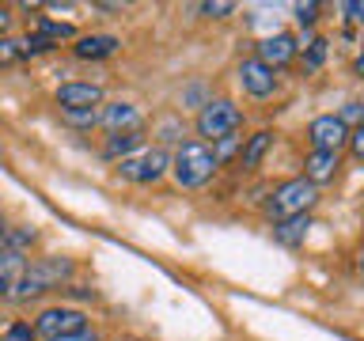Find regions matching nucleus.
I'll list each match as a JSON object with an SVG mask.
<instances>
[{
    "label": "nucleus",
    "instance_id": "b1692460",
    "mask_svg": "<svg viewBox=\"0 0 364 341\" xmlns=\"http://www.w3.org/2000/svg\"><path fill=\"white\" fill-rule=\"evenodd\" d=\"M4 341H34V330H31L27 323H11V326L4 330Z\"/></svg>",
    "mask_w": 364,
    "mask_h": 341
},
{
    "label": "nucleus",
    "instance_id": "7c9ffc66",
    "mask_svg": "<svg viewBox=\"0 0 364 341\" xmlns=\"http://www.w3.org/2000/svg\"><path fill=\"white\" fill-rule=\"evenodd\" d=\"M4 232H8V224H4V216H0V239H4Z\"/></svg>",
    "mask_w": 364,
    "mask_h": 341
},
{
    "label": "nucleus",
    "instance_id": "4be33fe9",
    "mask_svg": "<svg viewBox=\"0 0 364 341\" xmlns=\"http://www.w3.org/2000/svg\"><path fill=\"white\" fill-rule=\"evenodd\" d=\"M68 125H95L99 121V110H61Z\"/></svg>",
    "mask_w": 364,
    "mask_h": 341
},
{
    "label": "nucleus",
    "instance_id": "aec40b11",
    "mask_svg": "<svg viewBox=\"0 0 364 341\" xmlns=\"http://www.w3.org/2000/svg\"><path fill=\"white\" fill-rule=\"evenodd\" d=\"M364 118V102H346V110L338 114V121L346 125V129H353V125H360Z\"/></svg>",
    "mask_w": 364,
    "mask_h": 341
},
{
    "label": "nucleus",
    "instance_id": "412c9836",
    "mask_svg": "<svg viewBox=\"0 0 364 341\" xmlns=\"http://www.w3.org/2000/svg\"><path fill=\"white\" fill-rule=\"evenodd\" d=\"M16 61H23L19 42L16 38H0V65H16Z\"/></svg>",
    "mask_w": 364,
    "mask_h": 341
},
{
    "label": "nucleus",
    "instance_id": "6ab92c4d",
    "mask_svg": "<svg viewBox=\"0 0 364 341\" xmlns=\"http://www.w3.org/2000/svg\"><path fill=\"white\" fill-rule=\"evenodd\" d=\"M326 38H311L307 42V53H304V61H307V68H323V61H326Z\"/></svg>",
    "mask_w": 364,
    "mask_h": 341
},
{
    "label": "nucleus",
    "instance_id": "1a4fd4ad",
    "mask_svg": "<svg viewBox=\"0 0 364 341\" xmlns=\"http://www.w3.org/2000/svg\"><path fill=\"white\" fill-rule=\"evenodd\" d=\"M102 102L99 84H61L57 87V107L61 110H95Z\"/></svg>",
    "mask_w": 364,
    "mask_h": 341
},
{
    "label": "nucleus",
    "instance_id": "4468645a",
    "mask_svg": "<svg viewBox=\"0 0 364 341\" xmlns=\"http://www.w3.org/2000/svg\"><path fill=\"white\" fill-rule=\"evenodd\" d=\"M307 227H311V216L300 212V216H284V220L273 224V239H277L281 247H300L307 239Z\"/></svg>",
    "mask_w": 364,
    "mask_h": 341
},
{
    "label": "nucleus",
    "instance_id": "0eeeda50",
    "mask_svg": "<svg viewBox=\"0 0 364 341\" xmlns=\"http://www.w3.org/2000/svg\"><path fill=\"white\" fill-rule=\"evenodd\" d=\"M118 170L133 182H159L171 170V156H167V148H148V152L136 156V159H122Z\"/></svg>",
    "mask_w": 364,
    "mask_h": 341
},
{
    "label": "nucleus",
    "instance_id": "cd10ccee",
    "mask_svg": "<svg viewBox=\"0 0 364 341\" xmlns=\"http://www.w3.org/2000/svg\"><path fill=\"white\" fill-rule=\"evenodd\" d=\"M61 341H99V334L91 326H84V330H76V334H68V337H61Z\"/></svg>",
    "mask_w": 364,
    "mask_h": 341
},
{
    "label": "nucleus",
    "instance_id": "20e7f679",
    "mask_svg": "<svg viewBox=\"0 0 364 341\" xmlns=\"http://www.w3.org/2000/svg\"><path fill=\"white\" fill-rule=\"evenodd\" d=\"M315 201H318V190L311 186V182H307V178H289V182H281V186L273 190L266 212L277 216V220H284V216H300V212H307Z\"/></svg>",
    "mask_w": 364,
    "mask_h": 341
},
{
    "label": "nucleus",
    "instance_id": "9d476101",
    "mask_svg": "<svg viewBox=\"0 0 364 341\" xmlns=\"http://www.w3.org/2000/svg\"><path fill=\"white\" fill-rule=\"evenodd\" d=\"M296 50H300V45H296V38L281 31V34H269V38H262V42H258V61H262V65H269L273 72H277L281 65H289L292 57H296Z\"/></svg>",
    "mask_w": 364,
    "mask_h": 341
},
{
    "label": "nucleus",
    "instance_id": "a211bd4d",
    "mask_svg": "<svg viewBox=\"0 0 364 341\" xmlns=\"http://www.w3.org/2000/svg\"><path fill=\"white\" fill-rule=\"evenodd\" d=\"M136 144H141V129L110 133V141H107V156H110V159H118V156H125V152H133Z\"/></svg>",
    "mask_w": 364,
    "mask_h": 341
},
{
    "label": "nucleus",
    "instance_id": "ddd939ff",
    "mask_svg": "<svg viewBox=\"0 0 364 341\" xmlns=\"http://www.w3.org/2000/svg\"><path fill=\"white\" fill-rule=\"evenodd\" d=\"M102 125H107L110 133H129V129H141V110H136L133 102H110V107L102 110Z\"/></svg>",
    "mask_w": 364,
    "mask_h": 341
},
{
    "label": "nucleus",
    "instance_id": "dca6fc26",
    "mask_svg": "<svg viewBox=\"0 0 364 341\" xmlns=\"http://www.w3.org/2000/svg\"><path fill=\"white\" fill-rule=\"evenodd\" d=\"M23 254H16V250H0V292H11V284H16V277L23 273Z\"/></svg>",
    "mask_w": 364,
    "mask_h": 341
},
{
    "label": "nucleus",
    "instance_id": "c756f323",
    "mask_svg": "<svg viewBox=\"0 0 364 341\" xmlns=\"http://www.w3.org/2000/svg\"><path fill=\"white\" fill-rule=\"evenodd\" d=\"M8 31H11V11L0 8V38H8Z\"/></svg>",
    "mask_w": 364,
    "mask_h": 341
},
{
    "label": "nucleus",
    "instance_id": "9b49d317",
    "mask_svg": "<svg viewBox=\"0 0 364 341\" xmlns=\"http://www.w3.org/2000/svg\"><path fill=\"white\" fill-rule=\"evenodd\" d=\"M122 50V38L118 34H87V38H80L73 45V53L80 61H102V57H114Z\"/></svg>",
    "mask_w": 364,
    "mask_h": 341
},
{
    "label": "nucleus",
    "instance_id": "a878e982",
    "mask_svg": "<svg viewBox=\"0 0 364 341\" xmlns=\"http://www.w3.org/2000/svg\"><path fill=\"white\" fill-rule=\"evenodd\" d=\"M201 11L209 19H224V16H232L235 11V4H228V0H216V4H201Z\"/></svg>",
    "mask_w": 364,
    "mask_h": 341
},
{
    "label": "nucleus",
    "instance_id": "39448f33",
    "mask_svg": "<svg viewBox=\"0 0 364 341\" xmlns=\"http://www.w3.org/2000/svg\"><path fill=\"white\" fill-rule=\"evenodd\" d=\"M87 326V315L76 311V307H46V311L34 318V337H46V341H61L68 334Z\"/></svg>",
    "mask_w": 364,
    "mask_h": 341
},
{
    "label": "nucleus",
    "instance_id": "f8f14e48",
    "mask_svg": "<svg viewBox=\"0 0 364 341\" xmlns=\"http://www.w3.org/2000/svg\"><path fill=\"white\" fill-rule=\"evenodd\" d=\"M338 167H341L338 152H311V156L304 159V175H300V178H307V182L318 190L323 182H330V178L338 175Z\"/></svg>",
    "mask_w": 364,
    "mask_h": 341
},
{
    "label": "nucleus",
    "instance_id": "f03ea898",
    "mask_svg": "<svg viewBox=\"0 0 364 341\" xmlns=\"http://www.w3.org/2000/svg\"><path fill=\"white\" fill-rule=\"evenodd\" d=\"M73 277V261L68 258H38L31 261V266H23V273L16 277V284H11V296L16 300H31V296H42L57 288L61 281Z\"/></svg>",
    "mask_w": 364,
    "mask_h": 341
},
{
    "label": "nucleus",
    "instance_id": "2eb2a0df",
    "mask_svg": "<svg viewBox=\"0 0 364 341\" xmlns=\"http://www.w3.org/2000/svg\"><path fill=\"white\" fill-rule=\"evenodd\" d=\"M273 148V133L269 129H258L255 136H247L243 152H239V159H243V167H258L262 159H266V152Z\"/></svg>",
    "mask_w": 364,
    "mask_h": 341
},
{
    "label": "nucleus",
    "instance_id": "6e6552de",
    "mask_svg": "<svg viewBox=\"0 0 364 341\" xmlns=\"http://www.w3.org/2000/svg\"><path fill=\"white\" fill-rule=\"evenodd\" d=\"M239 87H243L250 99H269L273 91H277V72H273L269 65H262L258 57H250V61L239 65Z\"/></svg>",
    "mask_w": 364,
    "mask_h": 341
},
{
    "label": "nucleus",
    "instance_id": "c85d7f7f",
    "mask_svg": "<svg viewBox=\"0 0 364 341\" xmlns=\"http://www.w3.org/2000/svg\"><path fill=\"white\" fill-rule=\"evenodd\" d=\"M341 11H346V19H360L364 4H357V0H349V4H341Z\"/></svg>",
    "mask_w": 364,
    "mask_h": 341
},
{
    "label": "nucleus",
    "instance_id": "bb28decb",
    "mask_svg": "<svg viewBox=\"0 0 364 341\" xmlns=\"http://www.w3.org/2000/svg\"><path fill=\"white\" fill-rule=\"evenodd\" d=\"M349 148H353V156H364V129L357 125V129H349V141H346Z\"/></svg>",
    "mask_w": 364,
    "mask_h": 341
},
{
    "label": "nucleus",
    "instance_id": "7ed1b4c3",
    "mask_svg": "<svg viewBox=\"0 0 364 341\" xmlns=\"http://www.w3.org/2000/svg\"><path fill=\"white\" fill-rule=\"evenodd\" d=\"M198 136H205V141H224V136L239 133V125H243V110L235 107L232 99H209L205 107L198 110Z\"/></svg>",
    "mask_w": 364,
    "mask_h": 341
},
{
    "label": "nucleus",
    "instance_id": "f257e3e1",
    "mask_svg": "<svg viewBox=\"0 0 364 341\" xmlns=\"http://www.w3.org/2000/svg\"><path fill=\"white\" fill-rule=\"evenodd\" d=\"M216 167H220V163H216L213 148L201 144V141H182L178 152L171 156V175H175V182L182 190L205 186V182L216 175Z\"/></svg>",
    "mask_w": 364,
    "mask_h": 341
},
{
    "label": "nucleus",
    "instance_id": "5701e85b",
    "mask_svg": "<svg viewBox=\"0 0 364 341\" xmlns=\"http://www.w3.org/2000/svg\"><path fill=\"white\" fill-rule=\"evenodd\" d=\"M239 141H243V136H235V133H232V136H224V141H216V148H213L216 163H224V159H228V156H232L235 148H239Z\"/></svg>",
    "mask_w": 364,
    "mask_h": 341
},
{
    "label": "nucleus",
    "instance_id": "f3484780",
    "mask_svg": "<svg viewBox=\"0 0 364 341\" xmlns=\"http://www.w3.org/2000/svg\"><path fill=\"white\" fill-rule=\"evenodd\" d=\"M34 34L53 45V42H61V38H73L76 31H73V23H57V19H46V16H42L38 23H34Z\"/></svg>",
    "mask_w": 364,
    "mask_h": 341
},
{
    "label": "nucleus",
    "instance_id": "393cba45",
    "mask_svg": "<svg viewBox=\"0 0 364 341\" xmlns=\"http://www.w3.org/2000/svg\"><path fill=\"white\" fill-rule=\"evenodd\" d=\"M318 19V4H296V23L300 27H315Z\"/></svg>",
    "mask_w": 364,
    "mask_h": 341
},
{
    "label": "nucleus",
    "instance_id": "423d86ee",
    "mask_svg": "<svg viewBox=\"0 0 364 341\" xmlns=\"http://www.w3.org/2000/svg\"><path fill=\"white\" fill-rule=\"evenodd\" d=\"M307 141H311V152H341L349 141V129L338 121V114H318L307 125Z\"/></svg>",
    "mask_w": 364,
    "mask_h": 341
}]
</instances>
